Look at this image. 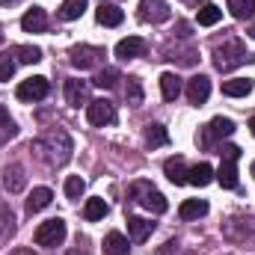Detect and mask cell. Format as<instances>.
<instances>
[{
  "instance_id": "f1b7e54d",
  "label": "cell",
  "mask_w": 255,
  "mask_h": 255,
  "mask_svg": "<svg viewBox=\"0 0 255 255\" xmlns=\"http://www.w3.org/2000/svg\"><path fill=\"white\" fill-rule=\"evenodd\" d=\"M125 98H128L130 107H139V104H142V83H139V77H128Z\"/></svg>"
},
{
  "instance_id": "8d00e7d4",
  "label": "cell",
  "mask_w": 255,
  "mask_h": 255,
  "mask_svg": "<svg viewBox=\"0 0 255 255\" xmlns=\"http://www.w3.org/2000/svg\"><path fill=\"white\" fill-rule=\"evenodd\" d=\"M220 157L238 160V157H241V148H238V145H220Z\"/></svg>"
},
{
  "instance_id": "836d02e7",
  "label": "cell",
  "mask_w": 255,
  "mask_h": 255,
  "mask_svg": "<svg viewBox=\"0 0 255 255\" xmlns=\"http://www.w3.org/2000/svg\"><path fill=\"white\" fill-rule=\"evenodd\" d=\"M15 65H18V60H15V54H12V51H3V54H0V80H3V83H6V80H12Z\"/></svg>"
},
{
  "instance_id": "83f0119b",
  "label": "cell",
  "mask_w": 255,
  "mask_h": 255,
  "mask_svg": "<svg viewBox=\"0 0 255 255\" xmlns=\"http://www.w3.org/2000/svg\"><path fill=\"white\" fill-rule=\"evenodd\" d=\"M104 214H107V202H104V199H89V202L83 205V217H86L89 223L104 220Z\"/></svg>"
},
{
  "instance_id": "603a6c76",
  "label": "cell",
  "mask_w": 255,
  "mask_h": 255,
  "mask_svg": "<svg viewBox=\"0 0 255 255\" xmlns=\"http://www.w3.org/2000/svg\"><path fill=\"white\" fill-rule=\"evenodd\" d=\"M250 92H253V80H247V77H232L223 83V95H229V98H244Z\"/></svg>"
},
{
  "instance_id": "5bb4252c",
  "label": "cell",
  "mask_w": 255,
  "mask_h": 255,
  "mask_svg": "<svg viewBox=\"0 0 255 255\" xmlns=\"http://www.w3.org/2000/svg\"><path fill=\"white\" fill-rule=\"evenodd\" d=\"M21 27H24V33H45V27H48V15H45V9H42V6L27 9L24 18H21Z\"/></svg>"
},
{
  "instance_id": "ac0fdd59",
  "label": "cell",
  "mask_w": 255,
  "mask_h": 255,
  "mask_svg": "<svg viewBox=\"0 0 255 255\" xmlns=\"http://www.w3.org/2000/svg\"><path fill=\"white\" fill-rule=\"evenodd\" d=\"M151 232H154V223L151 220H145V217H128V235H130V241L142 244Z\"/></svg>"
},
{
  "instance_id": "30bf717a",
  "label": "cell",
  "mask_w": 255,
  "mask_h": 255,
  "mask_svg": "<svg viewBox=\"0 0 255 255\" xmlns=\"http://www.w3.org/2000/svg\"><path fill=\"white\" fill-rule=\"evenodd\" d=\"M169 18V3L166 0H142L139 3V21L145 24H160Z\"/></svg>"
},
{
  "instance_id": "9a60e30c",
  "label": "cell",
  "mask_w": 255,
  "mask_h": 255,
  "mask_svg": "<svg viewBox=\"0 0 255 255\" xmlns=\"http://www.w3.org/2000/svg\"><path fill=\"white\" fill-rule=\"evenodd\" d=\"M116 57L119 60H136V57H145V42L139 36H128L116 45Z\"/></svg>"
},
{
  "instance_id": "7c38bea8",
  "label": "cell",
  "mask_w": 255,
  "mask_h": 255,
  "mask_svg": "<svg viewBox=\"0 0 255 255\" xmlns=\"http://www.w3.org/2000/svg\"><path fill=\"white\" fill-rule=\"evenodd\" d=\"M65 101H68L71 107L89 104V83H86V80H77V77L65 80Z\"/></svg>"
},
{
  "instance_id": "1f68e13d",
  "label": "cell",
  "mask_w": 255,
  "mask_h": 255,
  "mask_svg": "<svg viewBox=\"0 0 255 255\" xmlns=\"http://www.w3.org/2000/svg\"><path fill=\"white\" fill-rule=\"evenodd\" d=\"M119 80H122L119 68H101V71L95 74V86H101V89H113Z\"/></svg>"
},
{
  "instance_id": "8992f818",
  "label": "cell",
  "mask_w": 255,
  "mask_h": 255,
  "mask_svg": "<svg viewBox=\"0 0 255 255\" xmlns=\"http://www.w3.org/2000/svg\"><path fill=\"white\" fill-rule=\"evenodd\" d=\"M86 119L95 128L113 125V122H116V104H113L110 98H95V101L86 104Z\"/></svg>"
},
{
  "instance_id": "484cf974",
  "label": "cell",
  "mask_w": 255,
  "mask_h": 255,
  "mask_svg": "<svg viewBox=\"0 0 255 255\" xmlns=\"http://www.w3.org/2000/svg\"><path fill=\"white\" fill-rule=\"evenodd\" d=\"M226 6H229V12H232L238 21H250L255 15V0H229Z\"/></svg>"
},
{
  "instance_id": "d6a6232c",
  "label": "cell",
  "mask_w": 255,
  "mask_h": 255,
  "mask_svg": "<svg viewBox=\"0 0 255 255\" xmlns=\"http://www.w3.org/2000/svg\"><path fill=\"white\" fill-rule=\"evenodd\" d=\"M83 193H86V181H83L80 175H68V178H65V196H68L71 202H77Z\"/></svg>"
},
{
  "instance_id": "e575fe53",
  "label": "cell",
  "mask_w": 255,
  "mask_h": 255,
  "mask_svg": "<svg viewBox=\"0 0 255 255\" xmlns=\"http://www.w3.org/2000/svg\"><path fill=\"white\" fill-rule=\"evenodd\" d=\"M12 54H15L18 63H39V60H42V51H39V48H30V45H18Z\"/></svg>"
},
{
  "instance_id": "8fae6325",
  "label": "cell",
  "mask_w": 255,
  "mask_h": 255,
  "mask_svg": "<svg viewBox=\"0 0 255 255\" xmlns=\"http://www.w3.org/2000/svg\"><path fill=\"white\" fill-rule=\"evenodd\" d=\"M208 95H211V80H208L205 74H196V77L187 80V101H190V104H196V107L205 104Z\"/></svg>"
},
{
  "instance_id": "2e32d148",
  "label": "cell",
  "mask_w": 255,
  "mask_h": 255,
  "mask_svg": "<svg viewBox=\"0 0 255 255\" xmlns=\"http://www.w3.org/2000/svg\"><path fill=\"white\" fill-rule=\"evenodd\" d=\"M95 18H98L101 27H119V24L125 21V12H122L116 3H101L98 12H95Z\"/></svg>"
},
{
  "instance_id": "ba28073f",
  "label": "cell",
  "mask_w": 255,
  "mask_h": 255,
  "mask_svg": "<svg viewBox=\"0 0 255 255\" xmlns=\"http://www.w3.org/2000/svg\"><path fill=\"white\" fill-rule=\"evenodd\" d=\"M48 92H51L48 77H27V80H21V83H18V89H15V95H18L21 101H27V104L48 98Z\"/></svg>"
},
{
  "instance_id": "9c48e42d",
  "label": "cell",
  "mask_w": 255,
  "mask_h": 255,
  "mask_svg": "<svg viewBox=\"0 0 255 255\" xmlns=\"http://www.w3.org/2000/svg\"><path fill=\"white\" fill-rule=\"evenodd\" d=\"M223 235L229 238V241H247V238H253L255 235V220L253 217H235V220H229V223H223Z\"/></svg>"
},
{
  "instance_id": "7402d4cb",
  "label": "cell",
  "mask_w": 255,
  "mask_h": 255,
  "mask_svg": "<svg viewBox=\"0 0 255 255\" xmlns=\"http://www.w3.org/2000/svg\"><path fill=\"white\" fill-rule=\"evenodd\" d=\"M130 253V244L122 232H110L104 238V255H128Z\"/></svg>"
},
{
  "instance_id": "277c9868",
  "label": "cell",
  "mask_w": 255,
  "mask_h": 255,
  "mask_svg": "<svg viewBox=\"0 0 255 255\" xmlns=\"http://www.w3.org/2000/svg\"><path fill=\"white\" fill-rule=\"evenodd\" d=\"M232 133H235V122L226 119V116H217V119H211L208 125L202 128L199 142H202L205 148H211L214 142H220V139H226V136H232Z\"/></svg>"
},
{
  "instance_id": "3957f363",
  "label": "cell",
  "mask_w": 255,
  "mask_h": 255,
  "mask_svg": "<svg viewBox=\"0 0 255 255\" xmlns=\"http://www.w3.org/2000/svg\"><path fill=\"white\" fill-rule=\"evenodd\" d=\"M130 196H139L136 202H139L145 211H151V214H163V211L169 208V202L163 199V193H157L151 184H145V181H136V184L130 187Z\"/></svg>"
},
{
  "instance_id": "60d3db41",
  "label": "cell",
  "mask_w": 255,
  "mask_h": 255,
  "mask_svg": "<svg viewBox=\"0 0 255 255\" xmlns=\"http://www.w3.org/2000/svg\"><path fill=\"white\" fill-rule=\"evenodd\" d=\"M250 130H253V136H255V116L250 119Z\"/></svg>"
},
{
  "instance_id": "ab89813d",
  "label": "cell",
  "mask_w": 255,
  "mask_h": 255,
  "mask_svg": "<svg viewBox=\"0 0 255 255\" xmlns=\"http://www.w3.org/2000/svg\"><path fill=\"white\" fill-rule=\"evenodd\" d=\"M21 0H0V6H18Z\"/></svg>"
},
{
  "instance_id": "6da1fadb",
  "label": "cell",
  "mask_w": 255,
  "mask_h": 255,
  "mask_svg": "<svg viewBox=\"0 0 255 255\" xmlns=\"http://www.w3.org/2000/svg\"><path fill=\"white\" fill-rule=\"evenodd\" d=\"M30 151H33L42 163H48V166H63V163L71 160L74 142H71V136H68L65 130L51 128V130H45L39 139L30 142Z\"/></svg>"
},
{
  "instance_id": "e0dca14e",
  "label": "cell",
  "mask_w": 255,
  "mask_h": 255,
  "mask_svg": "<svg viewBox=\"0 0 255 255\" xmlns=\"http://www.w3.org/2000/svg\"><path fill=\"white\" fill-rule=\"evenodd\" d=\"M214 178H217V181H220V187H226V190L238 187V160L223 157V163H220V169L214 172Z\"/></svg>"
},
{
  "instance_id": "ffe728a7",
  "label": "cell",
  "mask_w": 255,
  "mask_h": 255,
  "mask_svg": "<svg viewBox=\"0 0 255 255\" xmlns=\"http://www.w3.org/2000/svg\"><path fill=\"white\" fill-rule=\"evenodd\" d=\"M160 92H163L166 101H175L181 95V77L175 71H163L160 74Z\"/></svg>"
},
{
  "instance_id": "f546056e",
  "label": "cell",
  "mask_w": 255,
  "mask_h": 255,
  "mask_svg": "<svg viewBox=\"0 0 255 255\" xmlns=\"http://www.w3.org/2000/svg\"><path fill=\"white\" fill-rule=\"evenodd\" d=\"M145 142H148L151 148H157V145H166V142H169V133H166V128H163V125H148V128H145Z\"/></svg>"
},
{
  "instance_id": "cb8c5ba5",
  "label": "cell",
  "mask_w": 255,
  "mask_h": 255,
  "mask_svg": "<svg viewBox=\"0 0 255 255\" xmlns=\"http://www.w3.org/2000/svg\"><path fill=\"white\" fill-rule=\"evenodd\" d=\"M51 199H54V193L48 190V187H36V190L30 193V199H27V214L45 211V208L51 205Z\"/></svg>"
},
{
  "instance_id": "7a4b0ae2",
  "label": "cell",
  "mask_w": 255,
  "mask_h": 255,
  "mask_svg": "<svg viewBox=\"0 0 255 255\" xmlns=\"http://www.w3.org/2000/svg\"><path fill=\"white\" fill-rule=\"evenodd\" d=\"M253 60L255 57L244 48L241 39H226L223 45L214 48V65L220 71H232V68H238V65H244V63H253Z\"/></svg>"
},
{
  "instance_id": "d6986e66",
  "label": "cell",
  "mask_w": 255,
  "mask_h": 255,
  "mask_svg": "<svg viewBox=\"0 0 255 255\" xmlns=\"http://www.w3.org/2000/svg\"><path fill=\"white\" fill-rule=\"evenodd\" d=\"M214 181V169H211V163H196L187 169V184L193 187H208Z\"/></svg>"
},
{
  "instance_id": "52a82bcc",
  "label": "cell",
  "mask_w": 255,
  "mask_h": 255,
  "mask_svg": "<svg viewBox=\"0 0 255 255\" xmlns=\"http://www.w3.org/2000/svg\"><path fill=\"white\" fill-rule=\"evenodd\" d=\"M68 60L74 68H95V65H101L104 60V48H98V45H77V48H71L68 51Z\"/></svg>"
},
{
  "instance_id": "b9f144b4",
  "label": "cell",
  "mask_w": 255,
  "mask_h": 255,
  "mask_svg": "<svg viewBox=\"0 0 255 255\" xmlns=\"http://www.w3.org/2000/svg\"><path fill=\"white\" fill-rule=\"evenodd\" d=\"M250 36H253V39H255V27H253V30H250Z\"/></svg>"
},
{
  "instance_id": "5b68a950",
  "label": "cell",
  "mask_w": 255,
  "mask_h": 255,
  "mask_svg": "<svg viewBox=\"0 0 255 255\" xmlns=\"http://www.w3.org/2000/svg\"><path fill=\"white\" fill-rule=\"evenodd\" d=\"M36 244L39 247H60L65 241V220L54 217V220H45L39 229H36Z\"/></svg>"
},
{
  "instance_id": "74e56055",
  "label": "cell",
  "mask_w": 255,
  "mask_h": 255,
  "mask_svg": "<svg viewBox=\"0 0 255 255\" xmlns=\"http://www.w3.org/2000/svg\"><path fill=\"white\" fill-rule=\"evenodd\" d=\"M175 250H178V244H175V241H169V244H166V247L160 250V255H172Z\"/></svg>"
},
{
  "instance_id": "ee69618b",
  "label": "cell",
  "mask_w": 255,
  "mask_h": 255,
  "mask_svg": "<svg viewBox=\"0 0 255 255\" xmlns=\"http://www.w3.org/2000/svg\"><path fill=\"white\" fill-rule=\"evenodd\" d=\"M253 175H255V160H253Z\"/></svg>"
},
{
  "instance_id": "4fadbf2b",
  "label": "cell",
  "mask_w": 255,
  "mask_h": 255,
  "mask_svg": "<svg viewBox=\"0 0 255 255\" xmlns=\"http://www.w3.org/2000/svg\"><path fill=\"white\" fill-rule=\"evenodd\" d=\"M3 187L9 193H21L27 187V175H24V166L21 163H9L3 169Z\"/></svg>"
},
{
  "instance_id": "7bdbcfd3",
  "label": "cell",
  "mask_w": 255,
  "mask_h": 255,
  "mask_svg": "<svg viewBox=\"0 0 255 255\" xmlns=\"http://www.w3.org/2000/svg\"><path fill=\"white\" fill-rule=\"evenodd\" d=\"M0 42H3V27H0Z\"/></svg>"
},
{
  "instance_id": "4316f807",
  "label": "cell",
  "mask_w": 255,
  "mask_h": 255,
  "mask_svg": "<svg viewBox=\"0 0 255 255\" xmlns=\"http://www.w3.org/2000/svg\"><path fill=\"white\" fill-rule=\"evenodd\" d=\"M83 12H86V0H63V6H60V18L63 21H74Z\"/></svg>"
},
{
  "instance_id": "d4e9b609",
  "label": "cell",
  "mask_w": 255,
  "mask_h": 255,
  "mask_svg": "<svg viewBox=\"0 0 255 255\" xmlns=\"http://www.w3.org/2000/svg\"><path fill=\"white\" fill-rule=\"evenodd\" d=\"M178 214H181V220H199L208 214V202L205 199H187V202H181Z\"/></svg>"
},
{
  "instance_id": "f35d334b",
  "label": "cell",
  "mask_w": 255,
  "mask_h": 255,
  "mask_svg": "<svg viewBox=\"0 0 255 255\" xmlns=\"http://www.w3.org/2000/svg\"><path fill=\"white\" fill-rule=\"evenodd\" d=\"M9 255H36L33 250H27V247H18V250H12Z\"/></svg>"
},
{
  "instance_id": "d590c367",
  "label": "cell",
  "mask_w": 255,
  "mask_h": 255,
  "mask_svg": "<svg viewBox=\"0 0 255 255\" xmlns=\"http://www.w3.org/2000/svg\"><path fill=\"white\" fill-rule=\"evenodd\" d=\"M15 232V217L6 205H0V235H12Z\"/></svg>"
},
{
  "instance_id": "44dd1931",
  "label": "cell",
  "mask_w": 255,
  "mask_h": 255,
  "mask_svg": "<svg viewBox=\"0 0 255 255\" xmlns=\"http://www.w3.org/2000/svg\"><path fill=\"white\" fill-rule=\"evenodd\" d=\"M163 172L172 184H187V166H184V157H169L163 163Z\"/></svg>"
},
{
  "instance_id": "4dcf8cb0",
  "label": "cell",
  "mask_w": 255,
  "mask_h": 255,
  "mask_svg": "<svg viewBox=\"0 0 255 255\" xmlns=\"http://www.w3.org/2000/svg\"><path fill=\"white\" fill-rule=\"evenodd\" d=\"M220 18H223V9L214 6V3H205V6L199 9V24H202V27H214Z\"/></svg>"
}]
</instances>
